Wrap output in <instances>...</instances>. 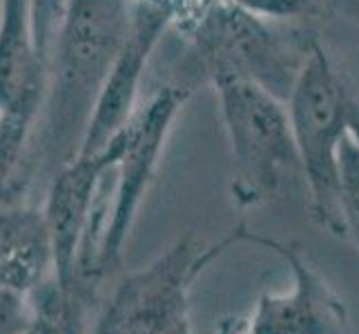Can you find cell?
I'll return each instance as SVG.
<instances>
[{"label": "cell", "mask_w": 359, "mask_h": 334, "mask_svg": "<svg viewBox=\"0 0 359 334\" xmlns=\"http://www.w3.org/2000/svg\"><path fill=\"white\" fill-rule=\"evenodd\" d=\"M245 243L279 254L292 272L294 286L283 294H264L250 316L239 323H224L219 334H348L341 299L297 247L262 237L250 228L245 230Z\"/></svg>", "instance_id": "obj_7"}, {"label": "cell", "mask_w": 359, "mask_h": 334, "mask_svg": "<svg viewBox=\"0 0 359 334\" xmlns=\"http://www.w3.org/2000/svg\"><path fill=\"white\" fill-rule=\"evenodd\" d=\"M245 230L241 221L228 237L210 245L185 234L150 265L123 274L88 334H194L190 326L192 283L232 245L245 243Z\"/></svg>", "instance_id": "obj_4"}, {"label": "cell", "mask_w": 359, "mask_h": 334, "mask_svg": "<svg viewBox=\"0 0 359 334\" xmlns=\"http://www.w3.org/2000/svg\"><path fill=\"white\" fill-rule=\"evenodd\" d=\"M212 88L232 152V201L245 209L277 199L286 181L302 174L286 101L243 78H221Z\"/></svg>", "instance_id": "obj_5"}, {"label": "cell", "mask_w": 359, "mask_h": 334, "mask_svg": "<svg viewBox=\"0 0 359 334\" xmlns=\"http://www.w3.org/2000/svg\"><path fill=\"white\" fill-rule=\"evenodd\" d=\"M118 136L101 152L76 156L56 174L45 199V221L54 250V279L63 290L76 288V265L83 241L94 221L98 190L103 176L112 172L118 160Z\"/></svg>", "instance_id": "obj_9"}, {"label": "cell", "mask_w": 359, "mask_h": 334, "mask_svg": "<svg viewBox=\"0 0 359 334\" xmlns=\"http://www.w3.org/2000/svg\"><path fill=\"white\" fill-rule=\"evenodd\" d=\"M188 98L190 88L185 85H163L147 98L145 105L136 109L128 125L116 134L121 152L114 165V199L107 209L103 241L96 256L98 274L103 279L121 265L123 245L130 237L136 212L156 174L158 158L163 154L172 125Z\"/></svg>", "instance_id": "obj_6"}, {"label": "cell", "mask_w": 359, "mask_h": 334, "mask_svg": "<svg viewBox=\"0 0 359 334\" xmlns=\"http://www.w3.org/2000/svg\"><path fill=\"white\" fill-rule=\"evenodd\" d=\"M232 5L257 11L262 16L281 18V20H304L317 18L339 9L344 0H228Z\"/></svg>", "instance_id": "obj_14"}, {"label": "cell", "mask_w": 359, "mask_h": 334, "mask_svg": "<svg viewBox=\"0 0 359 334\" xmlns=\"http://www.w3.org/2000/svg\"><path fill=\"white\" fill-rule=\"evenodd\" d=\"M286 107L313 218L344 237L339 154L348 136L359 141V92L321 43L297 76Z\"/></svg>", "instance_id": "obj_3"}, {"label": "cell", "mask_w": 359, "mask_h": 334, "mask_svg": "<svg viewBox=\"0 0 359 334\" xmlns=\"http://www.w3.org/2000/svg\"><path fill=\"white\" fill-rule=\"evenodd\" d=\"M134 0H60L49 56L45 150L74 160L132 22Z\"/></svg>", "instance_id": "obj_2"}, {"label": "cell", "mask_w": 359, "mask_h": 334, "mask_svg": "<svg viewBox=\"0 0 359 334\" xmlns=\"http://www.w3.org/2000/svg\"><path fill=\"white\" fill-rule=\"evenodd\" d=\"M54 277L45 212L22 203L0 205V286L32 294Z\"/></svg>", "instance_id": "obj_10"}, {"label": "cell", "mask_w": 359, "mask_h": 334, "mask_svg": "<svg viewBox=\"0 0 359 334\" xmlns=\"http://www.w3.org/2000/svg\"><path fill=\"white\" fill-rule=\"evenodd\" d=\"M34 118L0 111V205L20 203L29 183Z\"/></svg>", "instance_id": "obj_12"}, {"label": "cell", "mask_w": 359, "mask_h": 334, "mask_svg": "<svg viewBox=\"0 0 359 334\" xmlns=\"http://www.w3.org/2000/svg\"><path fill=\"white\" fill-rule=\"evenodd\" d=\"M32 303L27 294L0 286V334H22L32 323Z\"/></svg>", "instance_id": "obj_15"}, {"label": "cell", "mask_w": 359, "mask_h": 334, "mask_svg": "<svg viewBox=\"0 0 359 334\" xmlns=\"http://www.w3.org/2000/svg\"><path fill=\"white\" fill-rule=\"evenodd\" d=\"M96 296L83 286L63 290L54 277L47 279L29 294L34 316L22 334H88Z\"/></svg>", "instance_id": "obj_11"}, {"label": "cell", "mask_w": 359, "mask_h": 334, "mask_svg": "<svg viewBox=\"0 0 359 334\" xmlns=\"http://www.w3.org/2000/svg\"><path fill=\"white\" fill-rule=\"evenodd\" d=\"M192 60L210 81L259 83L281 101L311 58L317 34L304 20H281L228 0H175V22Z\"/></svg>", "instance_id": "obj_1"}, {"label": "cell", "mask_w": 359, "mask_h": 334, "mask_svg": "<svg viewBox=\"0 0 359 334\" xmlns=\"http://www.w3.org/2000/svg\"><path fill=\"white\" fill-rule=\"evenodd\" d=\"M172 22H175V0H134L126 43L96 101L79 156L101 152L136 114L147 60Z\"/></svg>", "instance_id": "obj_8"}, {"label": "cell", "mask_w": 359, "mask_h": 334, "mask_svg": "<svg viewBox=\"0 0 359 334\" xmlns=\"http://www.w3.org/2000/svg\"><path fill=\"white\" fill-rule=\"evenodd\" d=\"M341 218L344 239H351L359 247V141L348 136L341 154Z\"/></svg>", "instance_id": "obj_13"}]
</instances>
